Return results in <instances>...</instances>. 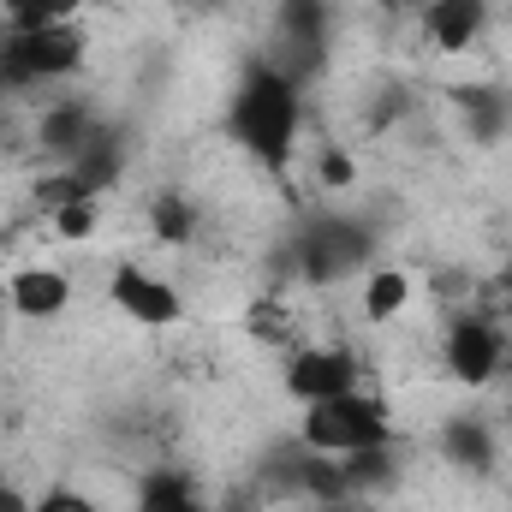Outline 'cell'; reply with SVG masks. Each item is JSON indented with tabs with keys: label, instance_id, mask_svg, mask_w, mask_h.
I'll use <instances>...</instances> for the list:
<instances>
[{
	"label": "cell",
	"instance_id": "obj_1",
	"mask_svg": "<svg viewBox=\"0 0 512 512\" xmlns=\"http://www.w3.org/2000/svg\"><path fill=\"white\" fill-rule=\"evenodd\" d=\"M233 137L268 173H286L292 143H298V84L280 66H251L245 72V84L233 96Z\"/></svg>",
	"mask_w": 512,
	"mask_h": 512
},
{
	"label": "cell",
	"instance_id": "obj_2",
	"mask_svg": "<svg viewBox=\"0 0 512 512\" xmlns=\"http://www.w3.org/2000/svg\"><path fill=\"white\" fill-rule=\"evenodd\" d=\"M304 447L346 459V453H358V447H393V429H387V417H382L376 399L346 393V399L304 405Z\"/></svg>",
	"mask_w": 512,
	"mask_h": 512
},
{
	"label": "cell",
	"instance_id": "obj_3",
	"mask_svg": "<svg viewBox=\"0 0 512 512\" xmlns=\"http://www.w3.org/2000/svg\"><path fill=\"white\" fill-rule=\"evenodd\" d=\"M12 84H54L84 66V36L78 24H48V30H12L0 42Z\"/></svg>",
	"mask_w": 512,
	"mask_h": 512
},
{
	"label": "cell",
	"instance_id": "obj_4",
	"mask_svg": "<svg viewBox=\"0 0 512 512\" xmlns=\"http://www.w3.org/2000/svg\"><path fill=\"white\" fill-rule=\"evenodd\" d=\"M364 256H370V233H364L358 221H340V215L310 221L304 239H298V268H304V280H316V286L346 280L352 268H364Z\"/></svg>",
	"mask_w": 512,
	"mask_h": 512
},
{
	"label": "cell",
	"instance_id": "obj_5",
	"mask_svg": "<svg viewBox=\"0 0 512 512\" xmlns=\"http://www.w3.org/2000/svg\"><path fill=\"white\" fill-rule=\"evenodd\" d=\"M441 358H447V376L459 387H489L507 364V340L489 316H453Z\"/></svg>",
	"mask_w": 512,
	"mask_h": 512
},
{
	"label": "cell",
	"instance_id": "obj_6",
	"mask_svg": "<svg viewBox=\"0 0 512 512\" xmlns=\"http://www.w3.org/2000/svg\"><path fill=\"white\" fill-rule=\"evenodd\" d=\"M286 393L298 405H322V399H346L358 393V358L346 346H304L286 364Z\"/></svg>",
	"mask_w": 512,
	"mask_h": 512
},
{
	"label": "cell",
	"instance_id": "obj_7",
	"mask_svg": "<svg viewBox=\"0 0 512 512\" xmlns=\"http://www.w3.org/2000/svg\"><path fill=\"white\" fill-rule=\"evenodd\" d=\"M108 298L126 310L131 322H143V328H173V322L185 316L179 292H173L161 274L137 268V262H120V268H114V280H108Z\"/></svg>",
	"mask_w": 512,
	"mask_h": 512
},
{
	"label": "cell",
	"instance_id": "obj_8",
	"mask_svg": "<svg viewBox=\"0 0 512 512\" xmlns=\"http://www.w3.org/2000/svg\"><path fill=\"white\" fill-rule=\"evenodd\" d=\"M102 131V120L84 108V102H54V108H42V120H36V143H42V155L48 161H78L84 155V143Z\"/></svg>",
	"mask_w": 512,
	"mask_h": 512
},
{
	"label": "cell",
	"instance_id": "obj_9",
	"mask_svg": "<svg viewBox=\"0 0 512 512\" xmlns=\"http://www.w3.org/2000/svg\"><path fill=\"white\" fill-rule=\"evenodd\" d=\"M72 304V280L60 268H18L6 280V310H18L24 322H48Z\"/></svg>",
	"mask_w": 512,
	"mask_h": 512
},
{
	"label": "cell",
	"instance_id": "obj_10",
	"mask_svg": "<svg viewBox=\"0 0 512 512\" xmlns=\"http://www.w3.org/2000/svg\"><path fill=\"white\" fill-rule=\"evenodd\" d=\"M489 24V0H429L423 6V36L441 54H465Z\"/></svg>",
	"mask_w": 512,
	"mask_h": 512
},
{
	"label": "cell",
	"instance_id": "obj_11",
	"mask_svg": "<svg viewBox=\"0 0 512 512\" xmlns=\"http://www.w3.org/2000/svg\"><path fill=\"white\" fill-rule=\"evenodd\" d=\"M441 453H447V465H459L471 477H489L495 471V429L483 417H447L441 423Z\"/></svg>",
	"mask_w": 512,
	"mask_h": 512
},
{
	"label": "cell",
	"instance_id": "obj_12",
	"mask_svg": "<svg viewBox=\"0 0 512 512\" xmlns=\"http://www.w3.org/2000/svg\"><path fill=\"white\" fill-rule=\"evenodd\" d=\"M322 36H328V0H286L280 6V42L292 48V60L310 72L322 60ZM292 66V72H298Z\"/></svg>",
	"mask_w": 512,
	"mask_h": 512
},
{
	"label": "cell",
	"instance_id": "obj_13",
	"mask_svg": "<svg viewBox=\"0 0 512 512\" xmlns=\"http://www.w3.org/2000/svg\"><path fill=\"white\" fill-rule=\"evenodd\" d=\"M137 512H203V495L185 471H149L137 483Z\"/></svg>",
	"mask_w": 512,
	"mask_h": 512
},
{
	"label": "cell",
	"instance_id": "obj_14",
	"mask_svg": "<svg viewBox=\"0 0 512 512\" xmlns=\"http://www.w3.org/2000/svg\"><path fill=\"white\" fill-rule=\"evenodd\" d=\"M66 167L78 173V185H84L90 197H96V191H108V185L120 179V137L102 126L90 143H84V155H78V161H66Z\"/></svg>",
	"mask_w": 512,
	"mask_h": 512
},
{
	"label": "cell",
	"instance_id": "obj_15",
	"mask_svg": "<svg viewBox=\"0 0 512 512\" xmlns=\"http://www.w3.org/2000/svg\"><path fill=\"white\" fill-rule=\"evenodd\" d=\"M340 465H346L352 495H382L387 483L399 477V453H393V447H358V453H346Z\"/></svg>",
	"mask_w": 512,
	"mask_h": 512
},
{
	"label": "cell",
	"instance_id": "obj_16",
	"mask_svg": "<svg viewBox=\"0 0 512 512\" xmlns=\"http://www.w3.org/2000/svg\"><path fill=\"white\" fill-rule=\"evenodd\" d=\"M411 304V274L405 268H376L364 280V322H393Z\"/></svg>",
	"mask_w": 512,
	"mask_h": 512
},
{
	"label": "cell",
	"instance_id": "obj_17",
	"mask_svg": "<svg viewBox=\"0 0 512 512\" xmlns=\"http://www.w3.org/2000/svg\"><path fill=\"white\" fill-rule=\"evenodd\" d=\"M149 227H155L161 245H191V239H197V209H191L185 197H155Z\"/></svg>",
	"mask_w": 512,
	"mask_h": 512
},
{
	"label": "cell",
	"instance_id": "obj_18",
	"mask_svg": "<svg viewBox=\"0 0 512 512\" xmlns=\"http://www.w3.org/2000/svg\"><path fill=\"white\" fill-rule=\"evenodd\" d=\"M84 12V0H6L12 30H48V24H72Z\"/></svg>",
	"mask_w": 512,
	"mask_h": 512
},
{
	"label": "cell",
	"instance_id": "obj_19",
	"mask_svg": "<svg viewBox=\"0 0 512 512\" xmlns=\"http://www.w3.org/2000/svg\"><path fill=\"white\" fill-rule=\"evenodd\" d=\"M102 227V209H96V197H84V203H66V209H54V233L60 239H72V245H84L90 233Z\"/></svg>",
	"mask_w": 512,
	"mask_h": 512
},
{
	"label": "cell",
	"instance_id": "obj_20",
	"mask_svg": "<svg viewBox=\"0 0 512 512\" xmlns=\"http://www.w3.org/2000/svg\"><path fill=\"white\" fill-rule=\"evenodd\" d=\"M316 179H322L328 191H352V179H358V161H352L346 149H322V155H316Z\"/></svg>",
	"mask_w": 512,
	"mask_h": 512
},
{
	"label": "cell",
	"instance_id": "obj_21",
	"mask_svg": "<svg viewBox=\"0 0 512 512\" xmlns=\"http://www.w3.org/2000/svg\"><path fill=\"white\" fill-rule=\"evenodd\" d=\"M30 512H102V507L90 495H78V489H54V495H42Z\"/></svg>",
	"mask_w": 512,
	"mask_h": 512
},
{
	"label": "cell",
	"instance_id": "obj_22",
	"mask_svg": "<svg viewBox=\"0 0 512 512\" xmlns=\"http://www.w3.org/2000/svg\"><path fill=\"white\" fill-rule=\"evenodd\" d=\"M0 512H30V507H24V495H18V489H6V483H0Z\"/></svg>",
	"mask_w": 512,
	"mask_h": 512
},
{
	"label": "cell",
	"instance_id": "obj_23",
	"mask_svg": "<svg viewBox=\"0 0 512 512\" xmlns=\"http://www.w3.org/2000/svg\"><path fill=\"white\" fill-rule=\"evenodd\" d=\"M12 90V72H6V54H0V96Z\"/></svg>",
	"mask_w": 512,
	"mask_h": 512
},
{
	"label": "cell",
	"instance_id": "obj_24",
	"mask_svg": "<svg viewBox=\"0 0 512 512\" xmlns=\"http://www.w3.org/2000/svg\"><path fill=\"white\" fill-rule=\"evenodd\" d=\"M387 6H393V12H399V6H417V12H423V6H429V0H387Z\"/></svg>",
	"mask_w": 512,
	"mask_h": 512
},
{
	"label": "cell",
	"instance_id": "obj_25",
	"mask_svg": "<svg viewBox=\"0 0 512 512\" xmlns=\"http://www.w3.org/2000/svg\"><path fill=\"white\" fill-rule=\"evenodd\" d=\"M0 322H6V292H0Z\"/></svg>",
	"mask_w": 512,
	"mask_h": 512
},
{
	"label": "cell",
	"instance_id": "obj_26",
	"mask_svg": "<svg viewBox=\"0 0 512 512\" xmlns=\"http://www.w3.org/2000/svg\"><path fill=\"white\" fill-rule=\"evenodd\" d=\"M0 143H6V114H0Z\"/></svg>",
	"mask_w": 512,
	"mask_h": 512
}]
</instances>
